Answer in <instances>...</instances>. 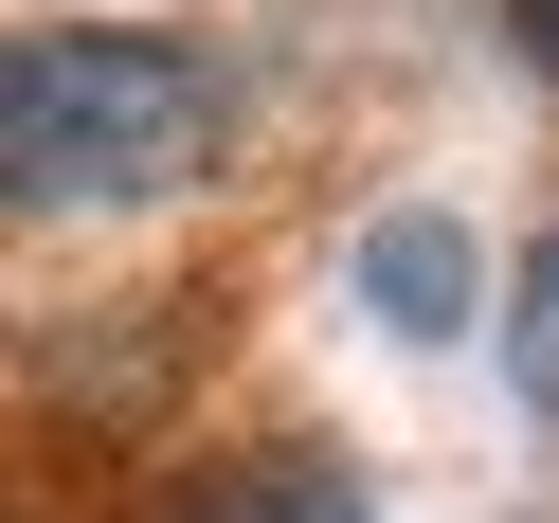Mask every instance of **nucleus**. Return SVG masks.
I'll use <instances>...</instances> for the list:
<instances>
[{
    "label": "nucleus",
    "instance_id": "obj_5",
    "mask_svg": "<svg viewBox=\"0 0 559 523\" xmlns=\"http://www.w3.org/2000/svg\"><path fill=\"white\" fill-rule=\"evenodd\" d=\"M506 19H523V73H559V0H506Z\"/></svg>",
    "mask_w": 559,
    "mask_h": 523
},
{
    "label": "nucleus",
    "instance_id": "obj_1",
    "mask_svg": "<svg viewBox=\"0 0 559 523\" xmlns=\"http://www.w3.org/2000/svg\"><path fill=\"white\" fill-rule=\"evenodd\" d=\"M235 145V73L181 37H0V217L181 199Z\"/></svg>",
    "mask_w": 559,
    "mask_h": 523
},
{
    "label": "nucleus",
    "instance_id": "obj_3",
    "mask_svg": "<svg viewBox=\"0 0 559 523\" xmlns=\"http://www.w3.org/2000/svg\"><path fill=\"white\" fill-rule=\"evenodd\" d=\"M361 289H379V325H397V343L469 325V235H451V217H379V235H361Z\"/></svg>",
    "mask_w": 559,
    "mask_h": 523
},
{
    "label": "nucleus",
    "instance_id": "obj_2",
    "mask_svg": "<svg viewBox=\"0 0 559 523\" xmlns=\"http://www.w3.org/2000/svg\"><path fill=\"white\" fill-rule=\"evenodd\" d=\"M181 523H361V469L343 451H235L181 487Z\"/></svg>",
    "mask_w": 559,
    "mask_h": 523
},
{
    "label": "nucleus",
    "instance_id": "obj_4",
    "mask_svg": "<svg viewBox=\"0 0 559 523\" xmlns=\"http://www.w3.org/2000/svg\"><path fill=\"white\" fill-rule=\"evenodd\" d=\"M506 379H523V397L559 415V235L523 253V289H506Z\"/></svg>",
    "mask_w": 559,
    "mask_h": 523
}]
</instances>
